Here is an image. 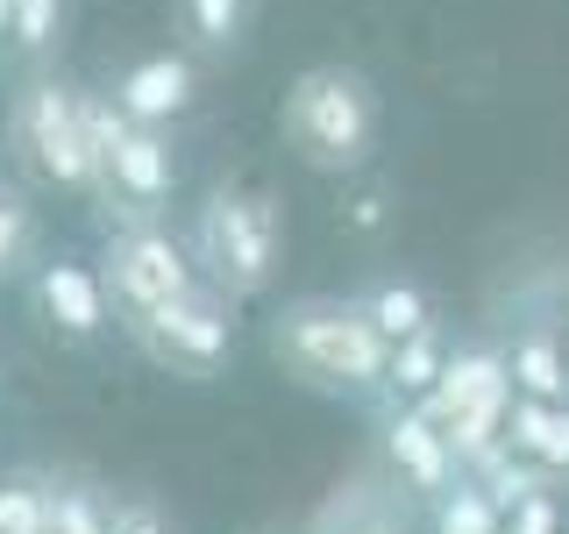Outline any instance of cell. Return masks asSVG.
<instances>
[{
    "mask_svg": "<svg viewBox=\"0 0 569 534\" xmlns=\"http://www.w3.org/2000/svg\"><path fill=\"white\" fill-rule=\"evenodd\" d=\"M8 150L36 186L58 192H93V157H86V115H79V86L58 79H29L8 100Z\"/></svg>",
    "mask_w": 569,
    "mask_h": 534,
    "instance_id": "cell-5",
    "label": "cell"
},
{
    "mask_svg": "<svg viewBox=\"0 0 569 534\" xmlns=\"http://www.w3.org/2000/svg\"><path fill=\"white\" fill-rule=\"evenodd\" d=\"M506 364H512V392H533V399H569V349L548 328L512 335Z\"/></svg>",
    "mask_w": 569,
    "mask_h": 534,
    "instance_id": "cell-14",
    "label": "cell"
},
{
    "mask_svg": "<svg viewBox=\"0 0 569 534\" xmlns=\"http://www.w3.org/2000/svg\"><path fill=\"white\" fill-rule=\"evenodd\" d=\"M178 186V157H171V136L164 129H142L129 121V136L114 142V157H107L100 171V221L107 228H129V221H164V200Z\"/></svg>",
    "mask_w": 569,
    "mask_h": 534,
    "instance_id": "cell-7",
    "label": "cell"
},
{
    "mask_svg": "<svg viewBox=\"0 0 569 534\" xmlns=\"http://www.w3.org/2000/svg\"><path fill=\"white\" fill-rule=\"evenodd\" d=\"M506 449L541 463L548 477H569V399H533V392H512L506 406Z\"/></svg>",
    "mask_w": 569,
    "mask_h": 534,
    "instance_id": "cell-12",
    "label": "cell"
},
{
    "mask_svg": "<svg viewBox=\"0 0 569 534\" xmlns=\"http://www.w3.org/2000/svg\"><path fill=\"white\" fill-rule=\"evenodd\" d=\"M36 249H43V221H36L29 192L0 186V278H22L36 264Z\"/></svg>",
    "mask_w": 569,
    "mask_h": 534,
    "instance_id": "cell-20",
    "label": "cell"
},
{
    "mask_svg": "<svg viewBox=\"0 0 569 534\" xmlns=\"http://www.w3.org/2000/svg\"><path fill=\"white\" fill-rule=\"evenodd\" d=\"M385 221V192H356L349 200V228H378Z\"/></svg>",
    "mask_w": 569,
    "mask_h": 534,
    "instance_id": "cell-25",
    "label": "cell"
},
{
    "mask_svg": "<svg viewBox=\"0 0 569 534\" xmlns=\"http://www.w3.org/2000/svg\"><path fill=\"white\" fill-rule=\"evenodd\" d=\"M107 100L129 121H142V129H171V121H186L192 100H200V71H192V58H178V50H150V58H136L129 71H114Z\"/></svg>",
    "mask_w": 569,
    "mask_h": 534,
    "instance_id": "cell-9",
    "label": "cell"
},
{
    "mask_svg": "<svg viewBox=\"0 0 569 534\" xmlns=\"http://www.w3.org/2000/svg\"><path fill=\"white\" fill-rule=\"evenodd\" d=\"M378 435H385V463L399 471V485H406V492H420V498H441V492H449L456 477H462V463H456V442L441 435V427L427 421L413 399H406V406H385Z\"/></svg>",
    "mask_w": 569,
    "mask_h": 534,
    "instance_id": "cell-10",
    "label": "cell"
},
{
    "mask_svg": "<svg viewBox=\"0 0 569 534\" xmlns=\"http://www.w3.org/2000/svg\"><path fill=\"white\" fill-rule=\"evenodd\" d=\"M271 364L292 378L299 392L320 399H385L391 378V343L370 328V314L356 299H284L263 328Z\"/></svg>",
    "mask_w": 569,
    "mask_h": 534,
    "instance_id": "cell-1",
    "label": "cell"
},
{
    "mask_svg": "<svg viewBox=\"0 0 569 534\" xmlns=\"http://www.w3.org/2000/svg\"><path fill=\"white\" fill-rule=\"evenodd\" d=\"M249 14H257V0H178V29L200 58H228L249 36Z\"/></svg>",
    "mask_w": 569,
    "mask_h": 534,
    "instance_id": "cell-15",
    "label": "cell"
},
{
    "mask_svg": "<svg viewBox=\"0 0 569 534\" xmlns=\"http://www.w3.org/2000/svg\"><path fill=\"white\" fill-rule=\"evenodd\" d=\"M477 485H485L491 498H498V506H520V498H533V492H556V477H548L541 471V463H527V456H512V449H498V456H485V463H477Z\"/></svg>",
    "mask_w": 569,
    "mask_h": 534,
    "instance_id": "cell-21",
    "label": "cell"
},
{
    "mask_svg": "<svg viewBox=\"0 0 569 534\" xmlns=\"http://www.w3.org/2000/svg\"><path fill=\"white\" fill-rule=\"evenodd\" d=\"M441 364H449V335H441V320H435V328H420V335H406V343H391L385 399H427L435 378H441Z\"/></svg>",
    "mask_w": 569,
    "mask_h": 534,
    "instance_id": "cell-16",
    "label": "cell"
},
{
    "mask_svg": "<svg viewBox=\"0 0 569 534\" xmlns=\"http://www.w3.org/2000/svg\"><path fill=\"white\" fill-rule=\"evenodd\" d=\"M100 278H107V307H114L121 328H129V320H142V314H157L164 299L192 293V285H207V278H200V257H192V243L171 236L164 221L107 228Z\"/></svg>",
    "mask_w": 569,
    "mask_h": 534,
    "instance_id": "cell-6",
    "label": "cell"
},
{
    "mask_svg": "<svg viewBox=\"0 0 569 534\" xmlns=\"http://www.w3.org/2000/svg\"><path fill=\"white\" fill-rule=\"evenodd\" d=\"M0 534H50V471H0Z\"/></svg>",
    "mask_w": 569,
    "mask_h": 534,
    "instance_id": "cell-18",
    "label": "cell"
},
{
    "mask_svg": "<svg viewBox=\"0 0 569 534\" xmlns=\"http://www.w3.org/2000/svg\"><path fill=\"white\" fill-rule=\"evenodd\" d=\"M107 534H178V527L157 498L136 492V498H114V506H107Z\"/></svg>",
    "mask_w": 569,
    "mask_h": 534,
    "instance_id": "cell-23",
    "label": "cell"
},
{
    "mask_svg": "<svg viewBox=\"0 0 569 534\" xmlns=\"http://www.w3.org/2000/svg\"><path fill=\"white\" fill-rule=\"evenodd\" d=\"M192 257L200 278L221 285L228 299H257L271 293L284 271V207L263 186H213L200 221H192Z\"/></svg>",
    "mask_w": 569,
    "mask_h": 534,
    "instance_id": "cell-3",
    "label": "cell"
},
{
    "mask_svg": "<svg viewBox=\"0 0 569 534\" xmlns=\"http://www.w3.org/2000/svg\"><path fill=\"white\" fill-rule=\"evenodd\" d=\"M107 506L114 498H100L79 477H50V534H107Z\"/></svg>",
    "mask_w": 569,
    "mask_h": 534,
    "instance_id": "cell-22",
    "label": "cell"
},
{
    "mask_svg": "<svg viewBox=\"0 0 569 534\" xmlns=\"http://www.w3.org/2000/svg\"><path fill=\"white\" fill-rule=\"evenodd\" d=\"M512 399V364H506V349H491V343H462L449 349V364H441V378L427 399H413L427 421L449 435V427L462 414H477V406H506Z\"/></svg>",
    "mask_w": 569,
    "mask_h": 534,
    "instance_id": "cell-11",
    "label": "cell"
},
{
    "mask_svg": "<svg viewBox=\"0 0 569 534\" xmlns=\"http://www.w3.org/2000/svg\"><path fill=\"white\" fill-rule=\"evenodd\" d=\"M29 299L36 314L50 320V328L64 335V343H100L107 328H114V307H107V278L100 264L86 257H50L29 271Z\"/></svg>",
    "mask_w": 569,
    "mask_h": 534,
    "instance_id": "cell-8",
    "label": "cell"
},
{
    "mask_svg": "<svg viewBox=\"0 0 569 534\" xmlns=\"http://www.w3.org/2000/svg\"><path fill=\"white\" fill-rule=\"evenodd\" d=\"M435 534H506V506H498L477 477H456V485L435 498Z\"/></svg>",
    "mask_w": 569,
    "mask_h": 534,
    "instance_id": "cell-17",
    "label": "cell"
},
{
    "mask_svg": "<svg viewBox=\"0 0 569 534\" xmlns=\"http://www.w3.org/2000/svg\"><path fill=\"white\" fill-rule=\"evenodd\" d=\"M278 136H284V150L320 178L363 171L370 150H378V86L356 65H307L284 86Z\"/></svg>",
    "mask_w": 569,
    "mask_h": 534,
    "instance_id": "cell-2",
    "label": "cell"
},
{
    "mask_svg": "<svg viewBox=\"0 0 569 534\" xmlns=\"http://www.w3.org/2000/svg\"><path fill=\"white\" fill-rule=\"evenodd\" d=\"M0 36H8L22 58H43L64 36V0H0Z\"/></svg>",
    "mask_w": 569,
    "mask_h": 534,
    "instance_id": "cell-19",
    "label": "cell"
},
{
    "mask_svg": "<svg viewBox=\"0 0 569 534\" xmlns=\"http://www.w3.org/2000/svg\"><path fill=\"white\" fill-rule=\"evenodd\" d=\"M506 534H562V513H556V492H533L506 513Z\"/></svg>",
    "mask_w": 569,
    "mask_h": 534,
    "instance_id": "cell-24",
    "label": "cell"
},
{
    "mask_svg": "<svg viewBox=\"0 0 569 534\" xmlns=\"http://www.w3.org/2000/svg\"><path fill=\"white\" fill-rule=\"evenodd\" d=\"M356 307L370 314V328H378L385 343H406V335L435 328V299H427L413 278H378V285H363V293H356Z\"/></svg>",
    "mask_w": 569,
    "mask_h": 534,
    "instance_id": "cell-13",
    "label": "cell"
},
{
    "mask_svg": "<svg viewBox=\"0 0 569 534\" xmlns=\"http://www.w3.org/2000/svg\"><path fill=\"white\" fill-rule=\"evenodd\" d=\"M121 335H129V343L150 356L157 370L207 385V378H221L228 356H236V299H228L221 285H192V293L164 299L157 314L129 320Z\"/></svg>",
    "mask_w": 569,
    "mask_h": 534,
    "instance_id": "cell-4",
    "label": "cell"
},
{
    "mask_svg": "<svg viewBox=\"0 0 569 534\" xmlns=\"http://www.w3.org/2000/svg\"><path fill=\"white\" fill-rule=\"evenodd\" d=\"M562 534H569V527H562Z\"/></svg>",
    "mask_w": 569,
    "mask_h": 534,
    "instance_id": "cell-26",
    "label": "cell"
}]
</instances>
